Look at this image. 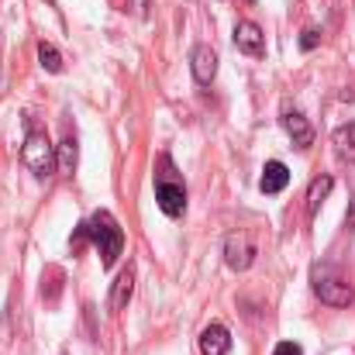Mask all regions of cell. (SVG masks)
<instances>
[{"label": "cell", "instance_id": "obj_16", "mask_svg": "<svg viewBox=\"0 0 355 355\" xmlns=\"http://www.w3.org/2000/svg\"><path fill=\"white\" fill-rule=\"evenodd\" d=\"M318 42H321V31H318V28H304V35H300V49L311 52V49H318Z\"/></svg>", "mask_w": 355, "mask_h": 355}, {"label": "cell", "instance_id": "obj_2", "mask_svg": "<svg viewBox=\"0 0 355 355\" xmlns=\"http://www.w3.org/2000/svg\"><path fill=\"white\" fill-rule=\"evenodd\" d=\"M173 173H176L173 162L162 159V173H155V200H159V211L166 218H180L187 211V187Z\"/></svg>", "mask_w": 355, "mask_h": 355}, {"label": "cell", "instance_id": "obj_10", "mask_svg": "<svg viewBox=\"0 0 355 355\" xmlns=\"http://www.w3.org/2000/svg\"><path fill=\"white\" fill-rule=\"evenodd\" d=\"M286 183H290V169H286L279 159L266 162L262 180H259V190H262V193H283V190H286Z\"/></svg>", "mask_w": 355, "mask_h": 355}, {"label": "cell", "instance_id": "obj_15", "mask_svg": "<svg viewBox=\"0 0 355 355\" xmlns=\"http://www.w3.org/2000/svg\"><path fill=\"white\" fill-rule=\"evenodd\" d=\"M38 62L49 73H62V55H59V49L52 42H38Z\"/></svg>", "mask_w": 355, "mask_h": 355}, {"label": "cell", "instance_id": "obj_11", "mask_svg": "<svg viewBox=\"0 0 355 355\" xmlns=\"http://www.w3.org/2000/svg\"><path fill=\"white\" fill-rule=\"evenodd\" d=\"M131 293H135V269L128 266V269H121L114 286H111V307H114V311H124L128 300H131Z\"/></svg>", "mask_w": 355, "mask_h": 355}, {"label": "cell", "instance_id": "obj_9", "mask_svg": "<svg viewBox=\"0 0 355 355\" xmlns=\"http://www.w3.org/2000/svg\"><path fill=\"white\" fill-rule=\"evenodd\" d=\"M232 349V335L225 324H207L200 331V352L204 355H228Z\"/></svg>", "mask_w": 355, "mask_h": 355}, {"label": "cell", "instance_id": "obj_3", "mask_svg": "<svg viewBox=\"0 0 355 355\" xmlns=\"http://www.w3.org/2000/svg\"><path fill=\"white\" fill-rule=\"evenodd\" d=\"M21 162L35 173V176H49L55 166V145L49 141L45 131H28L24 145H21Z\"/></svg>", "mask_w": 355, "mask_h": 355}, {"label": "cell", "instance_id": "obj_8", "mask_svg": "<svg viewBox=\"0 0 355 355\" xmlns=\"http://www.w3.org/2000/svg\"><path fill=\"white\" fill-rule=\"evenodd\" d=\"M283 128H286V135L293 138L297 148L314 145V128H311V121L304 118L300 111H286V114H283Z\"/></svg>", "mask_w": 355, "mask_h": 355}, {"label": "cell", "instance_id": "obj_7", "mask_svg": "<svg viewBox=\"0 0 355 355\" xmlns=\"http://www.w3.org/2000/svg\"><path fill=\"white\" fill-rule=\"evenodd\" d=\"M190 69H193V80L197 83H211L218 76V52L211 45H197L190 52Z\"/></svg>", "mask_w": 355, "mask_h": 355}, {"label": "cell", "instance_id": "obj_12", "mask_svg": "<svg viewBox=\"0 0 355 355\" xmlns=\"http://www.w3.org/2000/svg\"><path fill=\"white\" fill-rule=\"evenodd\" d=\"M55 162H59V169H62L66 176L76 169V162H80V148H76V138H73V135H66V138L55 145Z\"/></svg>", "mask_w": 355, "mask_h": 355}, {"label": "cell", "instance_id": "obj_1", "mask_svg": "<svg viewBox=\"0 0 355 355\" xmlns=\"http://www.w3.org/2000/svg\"><path fill=\"white\" fill-rule=\"evenodd\" d=\"M87 238L97 245L104 269H111V266L118 262V255L124 252V232H121V225L114 221L111 211H97L90 221H83V225L76 228V241H87Z\"/></svg>", "mask_w": 355, "mask_h": 355}, {"label": "cell", "instance_id": "obj_17", "mask_svg": "<svg viewBox=\"0 0 355 355\" xmlns=\"http://www.w3.org/2000/svg\"><path fill=\"white\" fill-rule=\"evenodd\" d=\"M272 355H304V349H300L297 342H279V345L272 349Z\"/></svg>", "mask_w": 355, "mask_h": 355}, {"label": "cell", "instance_id": "obj_5", "mask_svg": "<svg viewBox=\"0 0 355 355\" xmlns=\"http://www.w3.org/2000/svg\"><path fill=\"white\" fill-rule=\"evenodd\" d=\"M255 241L248 232H235V235H228L225 241V262H228V269H235V272H245L252 262H255Z\"/></svg>", "mask_w": 355, "mask_h": 355}, {"label": "cell", "instance_id": "obj_13", "mask_svg": "<svg viewBox=\"0 0 355 355\" xmlns=\"http://www.w3.org/2000/svg\"><path fill=\"white\" fill-rule=\"evenodd\" d=\"M335 152H338V159H345V162H355V121L352 124H342L338 131H335Z\"/></svg>", "mask_w": 355, "mask_h": 355}, {"label": "cell", "instance_id": "obj_4", "mask_svg": "<svg viewBox=\"0 0 355 355\" xmlns=\"http://www.w3.org/2000/svg\"><path fill=\"white\" fill-rule=\"evenodd\" d=\"M314 293L324 300V304H331V307H349L352 304V286L331 269V266H318L314 269Z\"/></svg>", "mask_w": 355, "mask_h": 355}, {"label": "cell", "instance_id": "obj_6", "mask_svg": "<svg viewBox=\"0 0 355 355\" xmlns=\"http://www.w3.org/2000/svg\"><path fill=\"white\" fill-rule=\"evenodd\" d=\"M235 49L241 55H252V59L266 55V35L255 21H238L235 24Z\"/></svg>", "mask_w": 355, "mask_h": 355}, {"label": "cell", "instance_id": "obj_14", "mask_svg": "<svg viewBox=\"0 0 355 355\" xmlns=\"http://www.w3.org/2000/svg\"><path fill=\"white\" fill-rule=\"evenodd\" d=\"M331 187H335V180H331V176H318V180L311 183V190H307V211H311V214H318V207L328 200Z\"/></svg>", "mask_w": 355, "mask_h": 355}]
</instances>
